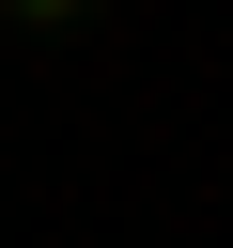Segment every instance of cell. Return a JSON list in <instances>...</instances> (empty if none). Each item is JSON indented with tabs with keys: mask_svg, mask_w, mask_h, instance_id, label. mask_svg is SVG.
<instances>
[{
	"mask_svg": "<svg viewBox=\"0 0 233 248\" xmlns=\"http://www.w3.org/2000/svg\"><path fill=\"white\" fill-rule=\"evenodd\" d=\"M0 16H16V31H78L93 0H0Z\"/></svg>",
	"mask_w": 233,
	"mask_h": 248,
	"instance_id": "1",
	"label": "cell"
}]
</instances>
